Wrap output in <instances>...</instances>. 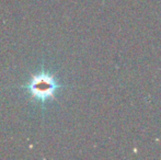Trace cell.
Returning a JSON list of instances; mask_svg holds the SVG:
<instances>
[{"label": "cell", "instance_id": "1", "mask_svg": "<svg viewBox=\"0 0 161 160\" xmlns=\"http://www.w3.org/2000/svg\"><path fill=\"white\" fill-rule=\"evenodd\" d=\"M58 87L59 86L56 82L53 75L47 73H38L32 76L31 80L26 85V89L31 97L42 103L49 99H53Z\"/></svg>", "mask_w": 161, "mask_h": 160}]
</instances>
